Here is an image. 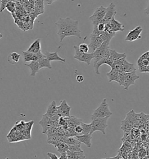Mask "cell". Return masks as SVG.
<instances>
[{"label":"cell","mask_w":149,"mask_h":159,"mask_svg":"<svg viewBox=\"0 0 149 159\" xmlns=\"http://www.w3.org/2000/svg\"><path fill=\"white\" fill-rule=\"evenodd\" d=\"M58 28L57 35L59 36L60 43L66 37L75 36L81 39V32L79 30L78 21L74 20L70 18L65 19L60 18L56 22Z\"/></svg>","instance_id":"obj_1"},{"label":"cell","mask_w":149,"mask_h":159,"mask_svg":"<svg viewBox=\"0 0 149 159\" xmlns=\"http://www.w3.org/2000/svg\"><path fill=\"white\" fill-rule=\"evenodd\" d=\"M110 116L103 117V118H97L91 117V124H92V130L90 134L92 135L96 131H100L103 135H106V129L108 127L107 122L110 118Z\"/></svg>","instance_id":"obj_2"},{"label":"cell","mask_w":149,"mask_h":159,"mask_svg":"<svg viewBox=\"0 0 149 159\" xmlns=\"http://www.w3.org/2000/svg\"><path fill=\"white\" fill-rule=\"evenodd\" d=\"M112 114V113L110 110L108 104L107 102V99L104 98L99 107L94 111L91 117L103 118L107 116L110 117Z\"/></svg>","instance_id":"obj_3"},{"label":"cell","mask_w":149,"mask_h":159,"mask_svg":"<svg viewBox=\"0 0 149 159\" xmlns=\"http://www.w3.org/2000/svg\"><path fill=\"white\" fill-rule=\"evenodd\" d=\"M75 51L74 58L80 62H84L86 63L88 66H90L91 64V61L94 58V54L93 53H86L81 52L79 50V46H74Z\"/></svg>","instance_id":"obj_4"},{"label":"cell","mask_w":149,"mask_h":159,"mask_svg":"<svg viewBox=\"0 0 149 159\" xmlns=\"http://www.w3.org/2000/svg\"><path fill=\"white\" fill-rule=\"evenodd\" d=\"M105 30L110 33H115L118 32H124V26L118 20L115 19L114 16L111 20L106 24Z\"/></svg>","instance_id":"obj_5"},{"label":"cell","mask_w":149,"mask_h":159,"mask_svg":"<svg viewBox=\"0 0 149 159\" xmlns=\"http://www.w3.org/2000/svg\"><path fill=\"white\" fill-rule=\"evenodd\" d=\"M106 12V8L103 5H101L100 7L95 10L94 12L89 18L90 20L92 22L94 25H97L98 24L102 22L103 19Z\"/></svg>","instance_id":"obj_6"},{"label":"cell","mask_w":149,"mask_h":159,"mask_svg":"<svg viewBox=\"0 0 149 159\" xmlns=\"http://www.w3.org/2000/svg\"><path fill=\"white\" fill-rule=\"evenodd\" d=\"M125 73L119 72L111 68V70L107 74L108 82H111L113 81L116 82L120 86H122L124 82Z\"/></svg>","instance_id":"obj_7"},{"label":"cell","mask_w":149,"mask_h":159,"mask_svg":"<svg viewBox=\"0 0 149 159\" xmlns=\"http://www.w3.org/2000/svg\"><path fill=\"white\" fill-rule=\"evenodd\" d=\"M136 70L129 72V73H125L123 87L126 90H128V88L130 87V86L134 85L135 81L139 79V76L136 74Z\"/></svg>","instance_id":"obj_8"},{"label":"cell","mask_w":149,"mask_h":159,"mask_svg":"<svg viewBox=\"0 0 149 159\" xmlns=\"http://www.w3.org/2000/svg\"><path fill=\"white\" fill-rule=\"evenodd\" d=\"M45 116L50 118L53 121H58L61 116L58 112L57 106L55 101H52L48 106L47 112L44 114Z\"/></svg>","instance_id":"obj_9"},{"label":"cell","mask_w":149,"mask_h":159,"mask_svg":"<svg viewBox=\"0 0 149 159\" xmlns=\"http://www.w3.org/2000/svg\"><path fill=\"white\" fill-rule=\"evenodd\" d=\"M143 32V28L141 26H137L134 29L130 30L126 36V41L134 42L141 39V33Z\"/></svg>","instance_id":"obj_10"},{"label":"cell","mask_w":149,"mask_h":159,"mask_svg":"<svg viewBox=\"0 0 149 159\" xmlns=\"http://www.w3.org/2000/svg\"><path fill=\"white\" fill-rule=\"evenodd\" d=\"M54 124L55 121L52 120L50 118L43 114L42 120L39 122V124L42 126V133L46 134L47 132L54 125Z\"/></svg>","instance_id":"obj_11"},{"label":"cell","mask_w":149,"mask_h":159,"mask_svg":"<svg viewBox=\"0 0 149 159\" xmlns=\"http://www.w3.org/2000/svg\"><path fill=\"white\" fill-rule=\"evenodd\" d=\"M58 112L60 114L61 117H70L71 107L70 106L65 100L61 101L60 106H57Z\"/></svg>","instance_id":"obj_12"},{"label":"cell","mask_w":149,"mask_h":159,"mask_svg":"<svg viewBox=\"0 0 149 159\" xmlns=\"http://www.w3.org/2000/svg\"><path fill=\"white\" fill-rule=\"evenodd\" d=\"M90 43L88 45L89 51L91 52L90 53H93L97 48L102 44L103 40L100 36H93L91 34H90Z\"/></svg>","instance_id":"obj_13"},{"label":"cell","mask_w":149,"mask_h":159,"mask_svg":"<svg viewBox=\"0 0 149 159\" xmlns=\"http://www.w3.org/2000/svg\"><path fill=\"white\" fill-rule=\"evenodd\" d=\"M116 13L117 12L115 10V5L112 2L106 8V12L102 20V23L105 24L108 23L111 20L112 18L115 16Z\"/></svg>","instance_id":"obj_14"},{"label":"cell","mask_w":149,"mask_h":159,"mask_svg":"<svg viewBox=\"0 0 149 159\" xmlns=\"http://www.w3.org/2000/svg\"><path fill=\"white\" fill-rule=\"evenodd\" d=\"M75 137L81 142L86 145L88 148L92 147V135L88 134H83V135H76Z\"/></svg>","instance_id":"obj_15"},{"label":"cell","mask_w":149,"mask_h":159,"mask_svg":"<svg viewBox=\"0 0 149 159\" xmlns=\"http://www.w3.org/2000/svg\"><path fill=\"white\" fill-rule=\"evenodd\" d=\"M28 52H31L34 54H36L39 52H42L41 47V39L40 38L35 40L32 44L29 47L27 50Z\"/></svg>","instance_id":"obj_16"},{"label":"cell","mask_w":149,"mask_h":159,"mask_svg":"<svg viewBox=\"0 0 149 159\" xmlns=\"http://www.w3.org/2000/svg\"><path fill=\"white\" fill-rule=\"evenodd\" d=\"M136 70V69L134 65L132 63L129 62L128 61L124 58V61L122 62V69H121V72H124V73H129Z\"/></svg>","instance_id":"obj_17"},{"label":"cell","mask_w":149,"mask_h":159,"mask_svg":"<svg viewBox=\"0 0 149 159\" xmlns=\"http://www.w3.org/2000/svg\"><path fill=\"white\" fill-rule=\"evenodd\" d=\"M44 55L46 56V57L49 60V61H59L65 62L66 60L64 58H62L60 57L59 56L58 54V51L54 52H46L44 53Z\"/></svg>","instance_id":"obj_18"},{"label":"cell","mask_w":149,"mask_h":159,"mask_svg":"<svg viewBox=\"0 0 149 159\" xmlns=\"http://www.w3.org/2000/svg\"><path fill=\"white\" fill-rule=\"evenodd\" d=\"M25 66H27L29 67L31 70V73H30V76H36V74L38 73L40 70V66L39 64L37 61H31L30 64H25Z\"/></svg>","instance_id":"obj_19"},{"label":"cell","mask_w":149,"mask_h":159,"mask_svg":"<svg viewBox=\"0 0 149 159\" xmlns=\"http://www.w3.org/2000/svg\"><path fill=\"white\" fill-rule=\"evenodd\" d=\"M68 159H86V156L84 154V151L82 152H72L69 150L66 152Z\"/></svg>","instance_id":"obj_20"},{"label":"cell","mask_w":149,"mask_h":159,"mask_svg":"<svg viewBox=\"0 0 149 159\" xmlns=\"http://www.w3.org/2000/svg\"><path fill=\"white\" fill-rule=\"evenodd\" d=\"M125 57H126L125 53H119L115 50L110 49V59L112 62L117 61L118 60H120Z\"/></svg>","instance_id":"obj_21"},{"label":"cell","mask_w":149,"mask_h":159,"mask_svg":"<svg viewBox=\"0 0 149 159\" xmlns=\"http://www.w3.org/2000/svg\"><path fill=\"white\" fill-rule=\"evenodd\" d=\"M62 141L68 145H76L81 146V142L75 136H63Z\"/></svg>","instance_id":"obj_22"},{"label":"cell","mask_w":149,"mask_h":159,"mask_svg":"<svg viewBox=\"0 0 149 159\" xmlns=\"http://www.w3.org/2000/svg\"><path fill=\"white\" fill-rule=\"evenodd\" d=\"M35 5L36 9L35 12L36 13V15L42 14L44 12V0H35Z\"/></svg>","instance_id":"obj_23"},{"label":"cell","mask_w":149,"mask_h":159,"mask_svg":"<svg viewBox=\"0 0 149 159\" xmlns=\"http://www.w3.org/2000/svg\"><path fill=\"white\" fill-rule=\"evenodd\" d=\"M37 61L39 64L40 69H42V68H48V69L52 68L51 62H50L51 61H49L46 57L39 59Z\"/></svg>","instance_id":"obj_24"},{"label":"cell","mask_w":149,"mask_h":159,"mask_svg":"<svg viewBox=\"0 0 149 159\" xmlns=\"http://www.w3.org/2000/svg\"><path fill=\"white\" fill-rule=\"evenodd\" d=\"M115 36V33H110L106 30H104L103 32H101L99 36L102 39L103 42L110 43L112 39Z\"/></svg>","instance_id":"obj_25"},{"label":"cell","mask_w":149,"mask_h":159,"mask_svg":"<svg viewBox=\"0 0 149 159\" xmlns=\"http://www.w3.org/2000/svg\"><path fill=\"white\" fill-rule=\"evenodd\" d=\"M20 58V55L16 52L11 53L8 57V61L11 64H15L18 62Z\"/></svg>","instance_id":"obj_26"},{"label":"cell","mask_w":149,"mask_h":159,"mask_svg":"<svg viewBox=\"0 0 149 159\" xmlns=\"http://www.w3.org/2000/svg\"><path fill=\"white\" fill-rule=\"evenodd\" d=\"M133 128V127L126 119L123 120L121 122V129L124 132H129Z\"/></svg>","instance_id":"obj_27"},{"label":"cell","mask_w":149,"mask_h":159,"mask_svg":"<svg viewBox=\"0 0 149 159\" xmlns=\"http://www.w3.org/2000/svg\"><path fill=\"white\" fill-rule=\"evenodd\" d=\"M56 148H57V150L60 153L67 152V150H68V148H69L68 145L64 142H60L58 145H56Z\"/></svg>","instance_id":"obj_28"},{"label":"cell","mask_w":149,"mask_h":159,"mask_svg":"<svg viewBox=\"0 0 149 159\" xmlns=\"http://www.w3.org/2000/svg\"><path fill=\"white\" fill-rule=\"evenodd\" d=\"M126 58V57H125L122 58H121L120 60H118L117 61H115L112 63V65L111 68L115 70L119 71V72H121V69H122V62L124 61V58Z\"/></svg>","instance_id":"obj_29"},{"label":"cell","mask_w":149,"mask_h":159,"mask_svg":"<svg viewBox=\"0 0 149 159\" xmlns=\"http://www.w3.org/2000/svg\"><path fill=\"white\" fill-rule=\"evenodd\" d=\"M22 54L23 56V61L25 62L33 61L34 53L28 52V51H23Z\"/></svg>","instance_id":"obj_30"},{"label":"cell","mask_w":149,"mask_h":159,"mask_svg":"<svg viewBox=\"0 0 149 159\" xmlns=\"http://www.w3.org/2000/svg\"><path fill=\"white\" fill-rule=\"evenodd\" d=\"M81 126L82 127V129H83V132L82 134H90V131L92 130V124H85L84 122H81L80 124Z\"/></svg>","instance_id":"obj_31"},{"label":"cell","mask_w":149,"mask_h":159,"mask_svg":"<svg viewBox=\"0 0 149 159\" xmlns=\"http://www.w3.org/2000/svg\"><path fill=\"white\" fill-rule=\"evenodd\" d=\"M16 4L14 2V1H9V2L6 4L5 5V9L8 10L9 12L11 13H13L14 12V10H15V8Z\"/></svg>","instance_id":"obj_32"},{"label":"cell","mask_w":149,"mask_h":159,"mask_svg":"<svg viewBox=\"0 0 149 159\" xmlns=\"http://www.w3.org/2000/svg\"><path fill=\"white\" fill-rule=\"evenodd\" d=\"M68 150L72 152H82L83 150L81 149V146H76V145H68Z\"/></svg>","instance_id":"obj_33"},{"label":"cell","mask_w":149,"mask_h":159,"mask_svg":"<svg viewBox=\"0 0 149 159\" xmlns=\"http://www.w3.org/2000/svg\"><path fill=\"white\" fill-rule=\"evenodd\" d=\"M79 48L81 52H84L87 53L89 52V47H88V45L84 43H83L79 45Z\"/></svg>","instance_id":"obj_34"},{"label":"cell","mask_w":149,"mask_h":159,"mask_svg":"<svg viewBox=\"0 0 149 159\" xmlns=\"http://www.w3.org/2000/svg\"><path fill=\"white\" fill-rule=\"evenodd\" d=\"M74 131L76 132V135H82L83 132V129L81 125L79 124L78 125L75 126L74 128Z\"/></svg>","instance_id":"obj_35"},{"label":"cell","mask_w":149,"mask_h":159,"mask_svg":"<svg viewBox=\"0 0 149 159\" xmlns=\"http://www.w3.org/2000/svg\"><path fill=\"white\" fill-rule=\"evenodd\" d=\"M11 0H1V8L0 12H2V11L5 9V5Z\"/></svg>","instance_id":"obj_36"},{"label":"cell","mask_w":149,"mask_h":159,"mask_svg":"<svg viewBox=\"0 0 149 159\" xmlns=\"http://www.w3.org/2000/svg\"><path fill=\"white\" fill-rule=\"evenodd\" d=\"M94 26H96L97 28L98 31H100V32H103L104 30H105V28H106V24L104 23H100L98 24L97 25H94Z\"/></svg>","instance_id":"obj_37"},{"label":"cell","mask_w":149,"mask_h":159,"mask_svg":"<svg viewBox=\"0 0 149 159\" xmlns=\"http://www.w3.org/2000/svg\"><path fill=\"white\" fill-rule=\"evenodd\" d=\"M47 156L49 157V158L51 159H59V157L54 153H52L50 152L47 153Z\"/></svg>","instance_id":"obj_38"},{"label":"cell","mask_w":149,"mask_h":159,"mask_svg":"<svg viewBox=\"0 0 149 159\" xmlns=\"http://www.w3.org/2000/svg\"><path fill=\"white\" fill-rule=\"evenodd\" d=\"M76 81H77L78 82L82 83V82H84V76L81 75H77V76H76Z\"/></svg>","instance_id":"obj_39"},{"label":"cell","mask_w":149,"mask_h":159,"mask_svg":"<svg viewBox=\"0 0 149 159\" xmlns=\"http://www.w3.org/2000/svg\"><path fill=\"white\" fill-rule=\"evenodd\" d=\"M59 159H68V155L66 152L61 153V156L59 157Z\"/></svg>","instance_id":"obj_40"},{"label":"cell","mask_w":149,"mask_h":159,"mask_svg":"<svg viewBox=\"0 0 149 159\" xmlns=\"http://www.w3.org/2000/svg\"><path fill=\"white\" fill-rule=\"evenodd\" d=\"M56 0H44V4L46 5H51Z\"/></svg>","instance_id":"obj_41"},{"label":"cell","mask_w":149,"mask_h":159,"mask_svg":"<svg viewBox=\"0 0 149 159\" xmlns=\"http://www.w3.org/2000/svg\"><path fill=\"white\" fill-rule=\"evenodd\" d=\"M107 159H122V157L121 156L120 154H118L115 157H107Z\"/></svg>","instance_id":"obj_42"},{"label":"cell","mask_w":149,"mask_h":159,"mask_svg":"<svg viewBox=\"0 0 149 159\" xmlns=\"http://www.w3.org/2000/svg\"><path fill=\"white\" fill-rule=\"evenodd\" d=\"M145 12H146V14L149 15V5H148V7H147V8L145 10Z\"/></svg>","instance_id":"obj_43"},{"label":"cell","mask_w":149,"mask_h":159,"mask_svg":"<svg viewBox=\"0 0 149 159\" xmlns=\"http://www.w3.org/2000/svg\"><path fill=\"white\" fill-rule=\"evenodd\" d=\"M2 36H2V34L1 33H0V39H1V38H2Z\"/></svg>","instance_id":"obj_44"},{"label":"cell","mask_w":149,"mask_h":159,"mask_svg":"<svg viewBox=\"0 0 149 159\" xmlns=\"http://www.w3.org/2000/svg\"><path fill=\"white\" fill-rule=\"evenodd\" d=\"M148 59L149 60V56H148Z\"/></svg>","instance_id":"obj_45"},{"label":"cell","mask_w":149,"mask_h":159,"mask_svg":"<svg viewBox=\"0 0 149 159\" xmlns=\"http://www.w3.org/2000/svg\"></svg>","instance_id":"obj_46"}]
</instances>
